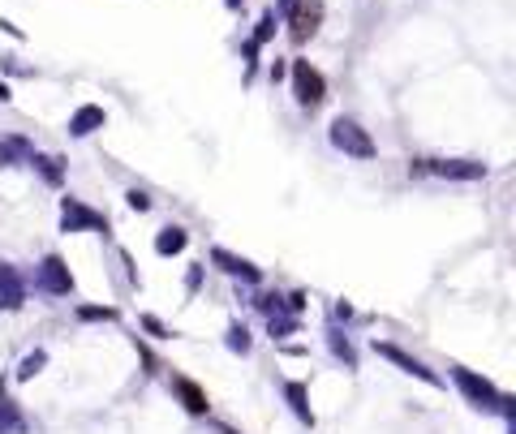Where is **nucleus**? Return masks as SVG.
I'll return each instance as SVG.
<instances>
[{
    "instance_id": "9b49d317",
    "label": "nucleus",
    "mask_w": 516,
    "mask_h": 434,
    "mask_svg": "<svg viewBox=\"0 0 516 434\" xmlns=\"http://www.w3.org/2000/svg\"><path fill=\"white\" fill-rule=\"evenodd\" d=\"M108 125V112L99 108V104H82L74 117H69V138H91L95 129H104Z\"/></svg>"
},
{
    "instance_id": "b1692460",
    "label": "nucleus",
    "mask_w": 516,
    "mask_h": 434,
    "mask_svg": "<svg viewBox=\"0 0 516 434\" xmlns=\"http://www.w3.org/2000/svg\"><path fill=\"white\" fill-rule=\"evenodd\" d=\"M125 202H129V207H134V211H147V207H151L147 190H129V194H125Z\"/></svg>"
},
{
    "instance_id": "1a4fd4ad",
    "label": "nucleus",
    "mask_w": 516,
    "mask_h": 434,
    "mask_svg": "<svg viewBox=\"0 0 516 434\" xmlns=\"http://www.w3.org/2000/svg\"><path fill=\"white\" fill-rule=\"evenodd\" d=\"M35 155V142L22 138V134H0V168H22L31 164Z\"/></svg>"
},
{
    "instance_id": "f03ea898",
    "label": "nucleus",
    "mask_w": 516,
    "mask_h": 434,
    "mask_svg": "<svg viewBox=\"0 0 516 434\" xmlns=\"http://www.w3.org/2000/svg\"><path fill=\"white\" fill-rule=\"evenodd\" d=\"M409 172H418V177H439V181H482L486 164H478V159H418Z\"/></svg>"
},
{
    "instance_id": "dca6fc26",
    "label": "nucleus",
    "mask_w": 516,
    "mask_h": 434,
    "mask_svg": "<svg viewBox=\"0 0 516 434\" xmlns=\"http://www.w3.org/2000/svg\"><path fill=\"white\" fill-rule=\"evenodd\" d=\"M31 164L39 168V177L48 181V185H65V159L61 155H31Z\"/></svg>"
},
{
    "instance_id": "aec40b11",
    "label": "nucleus",
    "mask_w": 516,
    "mask_h": 434,
    "mask_svg": "<svg viewBox=\"0 0 516 434\" xmlns=\"http://www.w3.org/2000/svg\"><path fill=\"white\" fill-rule=\"evenodd\" d=\"M43 366H48V353H43V349H35L31 357H22V366H18V379H22V383H26V379H35V374H39Z\"/></svg>"
},
{
    "instance_id": "f3484780",
    "label": "nucleus",
    "mask_w": 516,
    "mask_h": 434,
    "mask_svg": "<svg viewBox=\"0 0 516 434\" xmlns=\"http://www.w3.org/2000/svg\"><path fill=\"white\" fill-rule=\"evenodd\" d=\"M185 245H190V233L185 228H160V237H155V254H181Z\"/></svg>"
},
{
    "instance_id": "ddd939ff",
    "label": "nucleus",
    "mask_w": 516,
    "mask_h": 434,
    "mask_svg": "<svg viewBox=\"0 0 516 434\" xmlns=\"http://www.w3.org/2000/svg\"><path fill=\"white\" fill-rule=\"evenodd\" d=\"M172 392H177V400L185 404V413H194V417H203L211 404H207V392L198 383H190V379H172Z\"/></svg>"
},
{
    "instance_id": "423d86ee",
    "label": "nucleus",
    "mask_w": 516,
    "mask_h": 434,
    "mask_svg": "<svg viewBox=\"0 0 516 434\" xmlns=\"http://www.w3.org/2000/svg\"><path fill=\"white\" fill-rule=\"evenodd\" d=\"M293 95L301 108H319L327 99V78L310 61H293Z\"/></svg>"
},
{
    "instance_id": "6e6552de",
    "label": "nucleus",
    "mask_w": 516,
    "mask_h": 434,
    "mask_svg": "<svg viewBox=\"0 0 516 434\" xmlns=\"http://www.w3.org/2000/svg\"><path fill=\"white\" fill-rule=\"evenodd\" d=\"M375 353H379V357H387V361H392V366H400L405 374H413V379H422L426 387H443V379H439V374L426 366V361H418V357L405 353V349H396V344H379V340H375Z\"/></svg>"
},
{
    "instance_id": "a878e982",
    "label": "nucleus",
    "mask_w": 516,
    "mask_h": 434,
    "mask_svg": "<svg viewBox=\"0 0 516 434\" xmlns=\"http://www.w3.org/2000/svg\"><path fill=\"white\" fill-rule=\"evenodd\" d=\"M224 5H228V9H241V5H246V0H224Z\"/></svg>"
},
{
    "instance_id": "7ed1b4c3",
    "label": "nucleus",
    "mask_w": 516,
    "mask_h": 434,
    "mask_svg": "<svg viewBox=\"0 0 516 434\" xmlns=\"http://www.w3.org/2000/svg\"><path fill=\"white\" fill-rule=\"evenodd\" d=\"M452 379H456V387L465 392V400L473 404V409H482V413H499V404H504V392H495V383L478 379V374L465 370V366H452Z\"/></svg>"
},
{
    "instance_id": "0eeeda50",
    "label": "nucleus",
    "mask_w": 516,
    "mask_h": 434,
    "mask_svg": "<svg viewBox=\"0 0 516 434\" xmlns=\"http://www.w3.org/2000/svg\"><path fill=\"white\" fill-rule=\"evenodd\" d=\"M35 288H39V293H48V297H69V293H74V276H69V267H65L61 254H48L35 267Z\"/></svg>"
},
{
    "instance_id": "bb28decb",
    "label": "nucleus",
    "mask_w": 516,
    "mask_h": 434,
    "mask_svg": "<svg viewBox=\"0 0 516 434\" xmlns=\"http://www.w3.org/2000/svg\"><path fill=\"white\" fill-rule=\"evenodd\" d=\"M5 99H9V86H5V82H0V104H5Z\"/></svg>"
},
{
    "instance_id": "f8f14e48",
    "label": "nucleus",
    "mask_w": 516,
    "mask_h": 434,
    "mask_svg": "<svg viewBox=\"0 0 516 434\" xmlns=\"http://www.w3.org/2000/svg\"><path fill=\"white\" fill-rule=\"evenodd\" d=\"M22 301H26L22 276L9 263H0V310H22Z\"/></svg>"
},
{
    "instance_id": "6ab92c4d",
    "label": "nucleus",
    "mask_w": 516,
    "mask_h": 434,
    "mask_svg": "<svg viewBox=\"0 0 516 434\" xmlns=\"http://www.w3.org/2000/svg\"><path fill=\"white\" fill-rule=\"evenodd\" d=\"M297 327H301V323H297V314H289V310H284V314H271V318H267V331H271V336H276V340L293 336Z\"/></svg>"
},
{
    "instance_id": "4468645a",
    "label": "nucleus",
    "mask_w": 516,
    "mask_h": 434,
    "mask_svg": "<svg viewBox=\"0 0 516 434\" xmlns=\"http://www.w3.org/2000/svg\"><path fill=\"white\" fill-rule=\"evenodd\" d=\"M31 422H26V413L18 409V400H9L0 392V434H26Z\"/></svg>"
},
{
    "instance_id": "5701e85b",
    "label": "nucleus",
    "mask_w": 516,
    "mask_h": 434,
    "mask_svg": "<svg viewBox=\"0 0 516 434\" xmlns=\"http://www.w3.org/2000/svg\"><path fill=\"white\" fill-rule=\"evenodd\" d=\"M78 318H86V323H95V318H104V323H112V318H117V310H112V306H104V310H99V306H82V310H78Z\"/></svg>"
},
{
    "instance_id": "f257e3e1",
    "label": "nucleus",
    "mask_w": 516,
    "mask_h": 434,
    "mask_svg": "<svg viewBox=\"0 0 516 434\" xmlns=\"http://www.w3.org/2000/svg\"><path fill=\"white\" fill-rule=\"evenodd\" d=\"M332 147L344 151V155H353V159H375L379 147H375V138H370V129H362L353 117H336L332 121Z\"/></svg>"
},
{
    "instance_id": "9d476101",
    "label": "nucleus",
    "mask_w": 516,
    "mask_h": 434,
    "mask_svg": "<svg viewBox=\"0 0 516 434\" xmlns=\"http://www.w3.org/2000/svg\"><path fill=\"white\" fill-rule=\"evenodd\" d=\"M211 263L224 271V276H233V280H246V284H258V276H263V271H258L250 258H237V254H228V250H211Z\"/></svg>"
},
{
    "instance_id": "39448f33",
    "label": "nucleus",
    "mask_w": 516,
    "mask_h": 434,
    "mask_svg": "<svg viewBox=\"0 0 516 434\" xmlns=\"http://www.w3.org/2000/svg\"><path fill=\"white\" fill-rule=\"evenodd\" d=\"M61 233H108V220L82 198H61Z\"/></svg>"
},
{
    "instance_id": "412c9836",
    "label": "nucleus",
    "mask_w": 516,
    "mask_h": 434,
    "mask_svg": "<svg viewBox=\"0 0 516 434\" xmlns=\"http://www.w3.org/2000/svg\"><path fill=\"white\" fill-rule=\"evenodd\" d=\"M271 35H276V9H267L263 18H258V31H254V39H250V43H258V48H263V43H267Z\"/></svg>"
},
{
    "instance_id": "cd10ccee",
    "label": "nucleus",
    "mask_w": 516,
    "mask_h": 434,
    "mask_svg": "<svg viewBox=\"0 0 516 434\" xmlns=\"http://www.w3.org/2000/svg\"><path fill=\"white\" fill-rule=\"evenodd\" d=\"M220 434H233V430H228V426H220Z\"/></svg>"
},
{
    "instance_id": "4be33fe9",
    "label": "nucleus",
    "mask_w": 516,
    "mask_h": 434,
    "mask_svg": "<svg viewBox=\"0 0 516 434\" xmlns=\"http://www.w3.org/2000/svg\"><path fill=\"white\" fill-rule=\"evenodd\" d=\"M250 331L246 327H241V323H233V327H228V349H233V353H250Z\"/></svg>"
},
{
    "instance_id": "a211bd4d",
    "label": "nucleus",
    "mask_w": 516,
    "mask_h": 434,
    "mask_svg": "<svg viewBox=\"0 0 516 434\" xmlns=\"http://www.w3.org/2000/svg\"><path fill=\"white\" fill-rule=\"evenodd\" d=\"M327 344H332V353H336V361H344V370H357V353H353V344L344 340V331H327Z\"/></svg>"
},
{
    "instance_id": "2eb2a0df",
    "label": "nucleus",
    "mask_w": 516,
    "mask_h": 434,
    "mask_svg": "<svg viewBox=\"0 0 516 434\" xmlns=\"http://www.w3.org/2000/svg\"><path fill=\"white\" fill-rule=\"evenodd\" d=\"M284 396H289V409L297 413V422H301V426H314V413H310L306 383H284Z\"/></svg>"
},
{
    "instance_id": "393cba45",
    "label": "nucleus",
    "mask_w": 516,
    "mask_h": 434,
    "mask_svg": "<svg viewBox=\"0 0 516 434\" xmlns=\"http://www.w3.org/2000/svg\"><path fill=\"white\" fill-rule=\"evenodd\" d=\"M142 327H147V331H151V336H155V340H168V327L160 323V318H151V314H147V318H142Z\"/></svg>"
},
{
    "instance_id": "20e7f679",
    "label": "nucleus",
    "mask_w": 516,
    "mask_h": 434,
    "mask_svg": "<svg viewBox=\"0 0 516 434\" xmlns=\"http://www.w3.org/2000/svg\"><path fill=\"white\" fill-rule=\"evenodd\" d=\"M284 18H289V39L293 43H310L323 26V0H293V5L284 9Z\"/></svg>"
}]
</instances>
